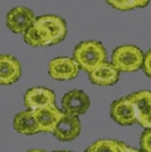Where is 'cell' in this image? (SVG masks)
Wrapping results in <instances>:
<instances>
[{"instance_id": "obj_1", "label": "cell", "mask_w": 151, "mask_h": 152, "mask_svg": "<svg viewBox=\"0 0 151 152\" xmlns=\"http://www.w3.org/2000/svg\"><path fill=\"white\" fill-rule=\"evenodd\" d=\"M73 58L79 63L80 69L90 73L98 65L105 62L106 50L100 41L85 40L75 47Z\"/></svg>"}, {"instance_id": "obj_2", "label": "cell", "mask_w": 151, "mask_h": 152, "mask_svg": "<svg viewBox=\"0 0 151 152\" xmlns=\"http://www.w3.org/2000/svg\"><path fill=\"white\" fill-rule=\"evenodd\" d=\"M111 59V62L120 72L132 73L143 67L144 56L139 47L125 44L113 51Z\"/></svg>"}, {"instance_id": "obj_3", "label": "cell", "mask_w": 151, "mask_h": 152, "mask_svg": "<svg viewBox=\"0 0 151 152\" xmlns=\"http://www.w3.org/2000/svg\"><path fill=\"white\" fill-rule=\"evenodd\" d=\"M36 25L48 39L49 45L58 44L66 37L67 26L65 20L55 15H45L36 18Z\"/></svg>"}, {"instance_id": "obj_4", "label": "cell", "mask_w": 151, "mask_h": 152, "mask_svg": "<svg viewBox=\"0 0 151 152\" xmlns=\"http://www.w3.org/2000/svg\"><path fill=\"white\" fill-rule=\"evenodd\" d=\"M36 15L34 12L24 6H17L11 9L6 16L8 29L15 34H24L36 23Z\"/></svg>"}, {"instance_id": "obj_5", "label": "cell", "mask_w": 151, "mask_h": 152, "mask_svg": "<svg viewBox=\"0 0 151 152\" xmlns=\"http://www.w3.org/2000/svg\"><path fill=\"white\" fill-rule=\"evenodd\" d=\"M80 65L74 58L59 56L50 60L48 64L49 76L55 80L66 81L77 77Z\"/></svg>"}, {"instance_id": "obj_6", "label": "cell", "mask_w": 151, "mask_h": 152, "mask_svg": "<svg viewBox=\"0 0 151 152\" xmlns=\"http://www.w3.org/2000/svg\"><path fill=\"white\" fill-rule=\"evenodd\" d=\"M90 102L89 96L82 90L74 89L63 95L61 99V106L63 111L67 114L80 116L89 109Z\"/></svg>"}, {"instance_id": "obj_7", "label": "cell", "mask_w": 151, "mask_h": 152, "mask_svg": "<svg viewBox=\"0 0 151 152\" xmlns=\"http://www.w3.org/2000/svg\"><path fill=\"white\" fill-rule=\"evenodd\" d=\"M128 97L135 106L138 124L146 129H151V91L141 90Z\"/></svg>"}, {"instance_id": "obj_8", "label": "cell", "mask_w": 151, "mask_h": 152, "mask_svg": "<svg viewBox=\"0 0 151 152\" xmlns=\"http://www.w3.org/2000/svg\"><path fill=\"white\" fill-rule=\"evenodd\" d=\"M110 115L120 125H131L138 123L135 106L129 97L119 99L112 103Z\"/></svg>"}, {"instance_id": "obj_9", "label": "cell", "mask_w": 151, "mask_h": 152, "mask_svg": "<svg viewBox=\"0 0 151 152\" xmlns=\"http://www.w3.org/2000/svg\"><path fill=\"white\" fill-rule=\"evenodd\" d=\"M81 131V124L77 116L67 114L64 112L59 120L53 134L55 137L62 142H70L80 135Z\"/></svg>"}, {"instance_id": "obj_10", "label": "cell", "mask_w": 151, "mask_h": 152, "mask_svg": "<svg viewBox=\"0 0 151 152\" xmlns=\"http://www.w3.org/2000/svg\"><path fill=\"white\" fill-rule=\"evenodd\" d=\"M55 96L52 90L45 87H33L26 91L24 104L28 109L37 110L55 104Z\"/></svg>"}, {"instance_id": "obj_11", "label": "cell", "mask_w": 151, "mask_h": 152, "mask_svg": "<svg viewBox=\"0 0 151 152\" xmlns=\"http://www.w3.org/2000/svg\"><path fill=\"white\" fill-rule=\"evenodd\" d=\"M88 74L90 81L98 86L113 85L120 79V71L112 62H103Z\"/></svg>"}, {"instance_id": "obj_12", "label": "cell", "mask_w": 151, "mask_h": 152, "mask_svg": "<svg viewBox=\"0 0 151 152\" xmlns=\"http://www.w3.org/2000/svg\"><path fill=\"white\" fill-rule=\"evenodd\" d=\"M34 112L39 124L40 132L45 133H53L58 123L64 114V111L58 108L55 104H51L49 106L34 110Z\"/></svg>"}, {"instance_id": "obj_13", "label": "cell", "mask_w": 151, "mask_h": 152, "mask_svg": "<svg viewBox=\"0 0 151 152\" xmlns=\"http://www.w3.org/2000/svg\"><path fill=\"white\" fill-rule=\"evenodd\" d=\"M21 76V65L18 59L11 55L0 56V83L10 85L16 82Z\"/></svg>"}, {"instance_id": "obj_14", "label": "cell", "mask_w": 151, "mask_h": 152, "mask_svg": "<svg viewBox=\"0 0 151 152\" xmlns=\"http://www.w3.org/2000/svg\"><path fill=\"white\" fill-rule=\"evenodd\" d=\"M12 124L15 131L22 135H34L40 132L36 117L34 115V110L31 109L24 110L16 114L14 118Z\"/></svg>"}, {"instance_id": "obj_15", "label": "cell", "mask_w": 151, "mask_h": 152, "mask_svg": "<svg viewBox=\"0 0 151 152\" xmlns=\"http://www.w3.org/2000/svg\"><path fill=\"white\" fill-rule=\"evenodd\" d=\"M124 142L103 139L93 142L84 152H122Z\"/></svg>"}, {"instance_id": "obj_16", "label": "cell", "mask_w": 151, "mask_h": 152, "mask_svg": "<svg viewBox=\"0 0 151 152\" xmlns=\"http://www.w3.org/2000/svg\"><path fill=\"white\" fill-rule=\"evenodd\" d=\"M24 41L32 47H45L49 46V43L40 29L34 23L24 34Z\"/></svg>"}, {"instance_id": "obj_17", "label": "cell", "mask_w": 151, "mask_h": 152, "mask_svg": "<svg viewBox=\"0 0 151 152\" xmlns=\"http://www.w3.org/2000/svg\"><path fill=\"white\" fill-rule=\"evenodd\" d=\"M107 4L118 11L126 12L135 9L132 0H106Z\"/></svg>"}, {"instance_id": "obj_18", "label": "cell", "mask_w": 151, "mask_h": 152, "mask_svg": "<svg viewBox=\"0 0 151 152\" xmlns=\"http://www.w3.org/2000/svg\"><path fill=\"white\" fill-rule=\"evenodd\" d=\"M140 145L143 152H151V129H146L142 134Z\"/></svg>"}, {"instance_id": "obj_19", "label": "cell", "mask_w": 151, "mask_h": 152, "mask_svg": "<svg viewBox=\"0 0 151 152\" xmlns=\"http://www.w3.org/2000/svg\"><path fill=\"white\" fill-rule=\"evenodd\" d=\"M143 69L145 73V75L151 79V50H149L147 53L144 55Z\"/></svg>"}, {"instance_id": "obj_20", "label": "cell", "mask_w": 151, "mask_h": 152, "mask_svg": "<svg viewBox=\"0 0 151 152\" xmlns=\"http://www.w3.org/2000/svg\"><path fill=\"white\" fill-rule=\"evenodd\" d=\"M132 2L135 8H144L149 4L150 0H132Z\"/></svg>"}, {"instance_id": "obj_21", "label": "cell", "mask_w": 151, "mask_h": 152, "mask_svg": "<svg viewBox=\"0 0 151 152\" xmlns=\"http://www.w3.org/2000/svg\"><path fill=\"white\" fill-rule=\"evenodd\" d=\"M122 152H141V151L137 150V149H135V148H133V147H131V146H129V145H127L124 144L123 148V151H122Z\"/></svg>"}, {"instance_id": "obj_22", "label": "cell", "mask_w": 151, "mask_h": 152, "mask_svg": "<svg viewBox=\"0 0 151 152\" xmlns=\"http://www.w3.org/2000/svg\"><path fill=\"white\" fill-rule=\"evenodd\" d=\"M27 152H47L45 150H41V149H32V150H29Z\"/></svg>"}, {"instance_id": "obj_23", "label": "cell", "mask_w": 151, "mask_h": 152, "mask_svg": "<svg viewBox=\"0 0 151 152\" xmlns=\"http://www.w3.org/2000/svg\"><path fill=\"white\" fill-rule=\"evenodd\" d=\"M57 152H73V151H68V150H61V151H57Z\"/></svg>"}]
</instances>
